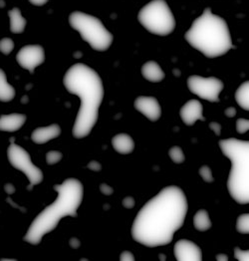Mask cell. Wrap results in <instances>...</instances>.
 <instances>
[{
  "label": "cell",
  "mask_w": 249,
  "mask_h": 261,
  "mask_svg": "<svg viewBox=\"0 0 249 261\" xmlns=\"http://www.w3.org/2000/svg\"><path fill=\"white\" fill-rule=\"evenodd\" d=\"M187 213L185 195L178 187H168L149 200L135 218L132 236L136 242L157 247L172 242Z\"/></svg>",
  "instance_id": "1"
},
{
  "label": "cell",
  "mask_w": 249,
  "mask_h": 261,
  "mask_svg": "<svg viewBox=\"0 0 249 261\" xmlns=\"http://www.w3.org/2000/svg\"><path fill=\"white\" fill-rule=\"evenodd\" d=\"M63 82L67 91L81 99V107L73 127V136L76 139L85 138L98 121L99 108L104 98L102 80L90 67L75 64L66 72Z\"/></svg>",
  "instance_id": "2"
},
{
  "label": "cell",
  "mask_w": 249,
  "mask_h": 261,
  "mask_svg": "<svg viewBox=\"0 0 249 261\" xmlns=\"http://www.w3.org/2000/svg\"><path fill=\"white\" fill-rule=\"evenodd\" d=\"M58 192L56 200L38 215L31 223L24 240L31 244H38L46 233L52 231L60 219L65 217H77V210L82 203L84 188L76 178H68L62 185H55Z\"/></svg>",
  "instance_id": "3"
},
{
  "label": "cell",
  "mask_w": 249,
  "mask_h": 261,
  "mask_svg": "<svg viewBox=\"0 0 249 261\" xmlns=\"http://www.w3.org/2000/svg\"><path fill=\"white\" fill-rule=\"evenodd\" d=\"M185 40L207 58L219 57L232 47L227 22L205 8L184 35Z\"/></svg>",
  "instance_id": "4"
},
{
  "label": "cell",
  "mask_w": 249,
  "mask_h": 261,
  "mask_svg": "<svg viewBox=\"0 0 249 261\" xmlns=\"http://www.w3.org/2000/svg\"><path fill=\"white\" fill-rule=\"evenodd\" d=\"M219 147L232 163L227 188L232 198L240 203L249 202V143L236 139L220 140Z\"/></svg>",
  "instance_id": "5"
},
{
  "label": "cell",
  "mask_w": 249,
  "mask_h": 261,
  "mask_svg": "<svg viewBox=\"0 0 249 261\" xmlns=\"http://www.w3.org/2000/svg\"><path fill=\"white\" fill-rule=\"evenodd\" d=\"M69 22L94 50L106 51L113 42V35L101 20L92 15L76 11L70 15Z\"/></svg>",
  "instance_id": "6"
},
{
  "label": "cell",
  "mask_w": 249,
  "mask_h": 261,
  "mask_svg": "<svg viewBox=\"0 0 249 261\" xmlns=\"http://www.w3.org/2000/svg\"><path fill=\"white\" fill-rule=\"evenodd\" d=\"M139 21L151 33L165 36L176 28L175 17L164 0H153L139 13Z\"/></svg>",
  "instance_id": "7"
},
{
  "label": "cell",
  "mask_w": 249,
  "mask_h": 261,
  "mask_svg": "<svg viewBox=\"0 0 249 261\" xmlns=\"http://www.w3.org/2000/svg\"><path fill=\"white\" fill-rule=\"evenodd\" d=\"M7 155L12 167L21 171L28 177L30 181L28 190H31L33 186L39 185L43 180L41 170L32 164L29 153L21 147L12 143L7 150Z\"/></svg>",
  "instance_id": "8"
},
{
  "label": "cell",
  "mask_w": 249,
  "mask_h": 261,
  "mask_svg": "<svg viewBox=\"0 0 249 261\" xmlns=\"http://www.w3.org/2000/svg\"><path fill=\"white\" fill-rule=\"evenodd\" d=\"M187 86L191 93L209 102H219V94L224 90V83L214 77L203 78L197 75L190 76Z\"/></svg>",
  "instance_id": "9"
},
{
  "label": "cell",
  "mask_w": 249,
  "mask_h": 261,
  "mask_svg": "<svg viewBox=\"0 0 249 261\" xmlns=\"http://www.w3.org/2000/svg\"><path fill=\"white\" fill-rule=\"evenodd\" d=\"M18 64L30 73H33L35 68L41 65L45 60V52L42 46L28 45L20 49L16 56Z\"/></svg>",
  "instance_id": "10"
},
{
  "label": "cell",
  "mask_w": 249,
  "mask_h": 261,
  "mask_svg": "<svg viewBox=\"0 0 249 261\" xmlns=\"http://www.w3.org/2000/svg\"><path fill=\"white\" fill-rule=\"evenodd\" d=\"M175 255L179 261L203 260L201 248L189 240H179L175 245Z\"/></svg>",
  "instance_id": "11"
},
{
  "label": "cell",
  "mask_w": 249,
  "mask_h": 261,
  "mask_svg": "<svg viewBox=\"0 0 249 261\" xmlns=\"http://www.w3.org/2000/svg\"><path fill=\"white\" fill-rule=\"evenodd\" d=\"M135 108L150 121H158L161 115L159 102L154 97H139L135 101Z\"/></svg>",
  "instance_id": "12"
},
{
  "label": "cell",
  "mask_w": 249,
  "mask_h": 261,
  "mask_svg": "<svg viewBox=\"0 0 249 261\" xmlns=\"http://www.w3.org/2000/svg\"><path fill=\"white\" fill-rule=\"evenodd\" d=\"M181 120L187 126L193 125L198 120L205 121L203 115V105L198 100H190L181 109Z\"/></svg>",
  "instance_id": "13"
},
{
  "label": "cell",
  "mask_w": 249,
  "mask_h": 261,
  "mask_svg": "<svg viewBox=\"0 0 249 261\" xmlns=\"http://www.w3.org/2000/svg\"><path fill=\"white\" fill-rule=\"evenodd\" d=\"M61 129L58 125L54 124L48 127L38 128L32 133L31 139L35 144H45L48 141L59 137Z\"/></svg>",
  "instance_id": "14"
},
{
  "label": "cell",
  "mask_w": 249,
  "mask_h": 261,
  "mask_svg": "<svg viewBox=\"0 0 249 261\" xmlns=\"http://www.w3.org/2000/svg\"><path fill=\"white\" fill-rule=\"evenodd\" d=\"M26 121V116L22 114L3 115L0 117V130L16 132L19 130Z\"/></svg>",
  "instance_id": "15"
},
{
  "label": "cell",
  "mask_w": 249,
  "mask_h": 261,
  "mask_svg": "<svg viewBox=\"0 0 249 261\" xmlns=\"http://www.w3.org/2000/svg\"><path fill=\"white\" fill-rule=\"evenodd\" d=\"M114 149L122 154H128L134 151L135 143L131 136L127 134H119L115 136L112 140Z\"/></svg>",
  "instance_id": "16"
},
{
  "label": "cell",
  "mask_w": 249,
  "mask_h": 261,
  "mask_svg": "<svg viewBox=\"0 0 249 261\" xmlns=\"http://www.w3.org/2000/svg\"><path fill=\"white\" fill-rule=\"evenodd\" d=\"M142 74L144 78H146L148 81L153 83L160 82L164 78L163 71L161 70L159 64L154 61H150L144 64L142 68Z\"/></svg>",
  "instance_id": "17"
},
{
  "label": "cell",
  "mask_w": 249,
  "mask_h": 261,
  "mask_svg": "<svg viewBox=\"0 0 249 261\" xmlns=\"http://www.w3.org/2000/svg\"><path fill=\"white\" fill-rule=\"evenodd\" d=\"M10 18V30L12 33H21L25 29L26 20L23 18L18 8H13L8 12Z\"/></svg>",
  "instance_id": "18"
},
{
  "label": "cell",
  "mask_w": 249,
  "mask_h": 261,
  "mask_svg": "<svg viewBox=\"0 0 249 261\" xmlns=\"http://www.w3.org/2000/svg\"><path fill=\"white\" fill-rule=\"evenodd\" d=\"M15 96V90L8 84L5 73L0 69V101L9 102L13 100Z\"/></svg>",
  "instance_id": "19"
},
{
  "label": "cell",
  "mask_w": 249,
  "mask_h": 261,
  "mask_svg": "<svg viewBox=\"0 0 249 261\" xmlns=\"http://www.w3.org/2000/svg\"><path fill=\"white\" fill-rule=\"evenodd\" d=\"M195 227L200 231H206L211 227V221L206 211H199L193 218Z\"/></svg>",
  "instance_id": "20"
},
{
  "label": "cell",
  "mask_w": 249,
  "mask_h": 261,
  "mask_svg": "<svg viewBox=\"0 0 249 261\" xmlns=\"http://www.w3.org/2000/svg\"><path fill=\"white\" fill-rule=\"evenodd\" d=\"M249 83L248 81L244 82L240 87L237 89L236 93H235V99L236 102L238 103V105L242 108V109L249 110Z\"/></svg>",
  "instance_id": "21"
},
{
  "label": "cell",
  "mask_w": 249,
  "mask_h": 261,
  "mask_svg": "<svg viewBox=\"0 0 249 261\" xmlns=\"http://www.w3.org/2000/svg\"><path fill=\"white\" fill-rule=\"evenodd\" d=\"M249 216L248 215H242L237 218L236 223V229L240 233H248L249 232Z\"/></svg>",
  "instance_id": "22"
},
{
  "label": "cell",
  "mask_w": 249,
  "mask_h": 261,
  "mask_svg": "<svg viewBox=\"0 0 249 261\" xmlns=\"http://www.w3.org/2000/svg\"><path fill=\"white\" fill-rule=\"evenodd\" d=\"M169 154H170L172 161L176 164H181L184 162V154L180 147H173L170 150Z\"/></svg>",
  "instance_id": "23"
},
{
  "label": "cell",
  "mask_w": 249,
  "mask_h": 261,
  "mask_svg": "<svg viewBox=\"0 0 249 261\" xmlns=\"http://www.w3.org/2000/svg\"><path fill=\"white\" fill-rule=\"evenodd\" d=\"M14 48V42L10 38H3L0 40V52L5 55H8L12 52Z\"/></svg>",
  "instance_id": "24"
},
{
  "label": "cell",
  "mask_w": 249,
  "mask_h": 261,
  "mask_svg": "<svg viewBox=\"0 0 249 261\" xmlns=\"http://www.w3.org/2000/svg\"><path fill=\"white\" fill-rule=\"evenodd\" d=\"M63 154L57 151H51L46 154V162L48 165H55L59 163L62 159Z\"/></svg>",
  "instance_id": "25"
},
{
  "label": "cell",
  "mask_w": 249,
  "mask_h": 261,
  "mask_svg": "<svg viewBox=\"0 0 249 261\" xmlns=\"http://www.w3.org/2000/svg\"><path fill=\"white\" fill-rule=\"evenodd\" d=\"M200 174L202 175L203 179L206 182H212L213 181V175L211 173V170L209 167L204 166L200 169Z\"/></svg>",
  "instance_id": "26"
},
{
  "label": "cell",
  "mask_w": 249,
  "mask_h": 261,
  "mask_svg": "<svg viewBox=\"0 0 249 261\" xmlns=\"http://www.w3.org/2000/svg\"><path fill=\"white\" fill-rule=\"evenodd\" d=\"M249 129L248 120L245 119H238L236 122V130L239 134H244Z\"/></svg>",
  "instance_id": "27"
},
{
  "label": "cell",
  "mask_w": 249,
  "mask_h": 261,
  "mask_svg": "<svg viewBox=\"0 0 249 261\" xmlns=\"http://www.w3.org/2000/svg\"><path fill=\"white\" fill-rule=\"evenodd\" d=\"M248 250L242 251V250H241V249H239L238 247H236V248L234 249V255H235V258H236V259H238V260L248 261Z\"/></svg>",
  "instance_id": "28"
},
{
  "label": "cell",
  "mask_w": 249,
  "mask_h": 261,
  "mask_svg": "<svg viewBox=\"0 0 249 261\" xmlns=\"http://www.w3.org/2000/svg\"><path fill=\"white\" fill-rule=\"evenodd\" d=\"M123 205L126 208H133L135 205V199L132 196H128L126 198H124L123 200Z\"/></svg>",
  "instance_id": "29"
},
{
  "label": "cell",
  "mask_w": 249,
  "mask_h": 261,
  "mask_svg": "<svg viewBox=\"0 0 249 261\" xmlns=\"http://www.w3.org/2000/svg\"><path fill=\"white\" fill-rule=\"evenodd\" d=\"M100 190H101L102 194H104V195H106V196H110V195L113 194V189H112L110 186L106 185V184H102V185L100 186Z\"/></svg>",
  "instance_id": "30"
},
{
  "label": "cell",
  "mask_w": 249,
  "mask_h": 261,
  "mask_svg": "<svg viewBox=\"0 0 249 261\" xmlns=\"http://www.w3.org/2000/svg\"><path fill=\"white\" fill-rule=\"evenodd\" d=\"M120 259L122 261H134L135 260V257H134V255L130 251H124L121 254Z\"/></svg>",
  "instance_id": "31"
},
{
  "label": "cell",
  "mask_w": 249,
  "mask_h": 261,
  "mask_svg": "<svg viewBox=\"0 0 249 261\" xmlns=\"http://www.w3.org/2000/svg\"><path fill=\"white\" fill-rule=\"evenodd\" d=\"M209 128L211 130H213L215 133L216 136H220V133H222V126L215 122H212L209 124Z\"/></svg>",
  "instance_id": "32"
},
{
  "label": "cell",
  "mask_w": 249,
  "mask_h": 261,
  "mask_svg": "<svg viewBox=\"0 0 249 261\" xmlns=\"http://www.w3.org/2000/svg\"><path fill=\"white\" fill-rule=\"evenodd\" d=\"M88 169H90L91 171H94V172H99L101 171L102 169V166L98 163V162H91L90 164H88Z\"/></svg>",
  "instance_id": "33"
},
{
  "label": "cell",
  "mask_w": 249,
  "mask_h": 261,
  "mask_svg": "<svg viewBox=\"0 0 249 261\" xmlns=\"http://www.w3.org/2000/svg\"><path fill=\"white\" fill-rule=\"evenodd\" d=\"M226 115H227L228 118H232V117H234L235 115H236V110L234 109V108H228V109L226 110Z\"/></svg>",
  "instance_id": "34"
},
{
  "label": "cell",
  "mask_w": 249,
  "mask_h": 261,
  "mask_svg": "<svg viewBox=\"0 0 249 261\" xmlns=\"http://www.w3.org/2000/svg\"><path fill=\"white\" fill-rule=\"evenodd\" d=\"M32 4L34 5H37V6H41V5H44L47 3L48 0H29Z\"/></svg>",
  "instance_id": "35"
},
{
  "label": "cell",
  "mask_w": 249,
  "mask_h": 261,
  "mask_svg": "<svg viewBox=\"0 0 249 261\" xmlns=\"http://www.w3.org/2000/svg\"><path fill=\"white\" fill-rule=\"evenodd\" d=\"M70 244H71L72 247L77 248L80 245V241L77 240V239H72V240H70Z\"/></svg>",
  "instance_id": "36"
},
{
  "label": "cell",
  "mask_w": 249,
  "mask_h": 261,
  "mask_svg": "<svg viewBox=\"0 0 249 261\" xmlns=\"http://www.w3.org/2000/svg\"><path fill=\"white\" fill-rule=\"evenodd\" d=\"M5 190H6L7 193H9V194H12V193L15 191V190H14V187L11 186V185H9V184L5 186Z\"/></svg>",
  "instance_id": "37"
},
{
  "label": "cell",
  "mask_w": 249,
  "mask_h": 261,
  "mask_svg": "<svg viewBox=\"0 0 249 261\" xmlns=\"http://www.w3.org/2000/svg\"><path fill=\"white\" fill-rule=\"evenodd\" d=\"M216 260L220 261V260H228V257H227L226 254H218L217 256H216Z\"/></svg>",
  "instance_id": "38"
}]
</instances>
